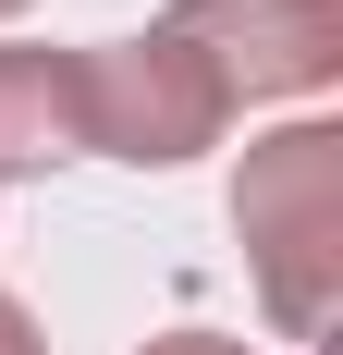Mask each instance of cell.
I'll list each match as a JSON object with an SVG mask.
<instances>
[{
	"label": "cell",
	"instance_id": "obj_4",
	"mask_svg": "<svg viewBox=\"0 0 343 355\" xmlns=\"http://www.w3.org/2000/svg\"><path fill=\"white\" fill-rule=\"evenodd\" d=\"M86 159V98H74V49H0V184Z\"/></svg>",
	"mask_w": 343,
	"mask_h": 355
},
{
	"label": "cell",
	"instance_id": "obj_3",
	"mask_svg": "<svg viewBox=\"0 0 343 355\" xmlns=\"http://www.w3.org/2000/svg\"><path fill=\"white\" fill-rule=\"evenodd\" d=\"M160 25L221 73L233 110H258V98H319V86L343 73V0H172Z\"/></svg>",
	"mask_w": 343,
	"mask_h": 355
},
{
	"label": "cell",
	"instance_id": "obj_5",
	"mask_svg": "<svg viewBox=\"0 0 343 355\" xmlns=\"http://www.w3.org/2000/svg\"><path fill=\"white\" fill-rule=\"evenodd\" d=\"M147 355H258V343H233V331H160Z\"/></svg>",
	"mask_w": 343,
	"mask_h": 355
},
{
	"label": "cell",
	"instance_id": "obj_1",
	"mask_svg": "<svg viewBox=\"0 0 343 355\" xmlns=\"http://www.w3.org/2000/svg\"><path fill=\"white\" fill-rule=\"evenodd\" d=\"M233 233H245V270H258L270 331L319 343L331 331V294H343V123H282V135L245 147Z\"/></svg>",
	"mask_w": 343,
	"mask_h": 355
},
{
	"label": "cell",
	"instance_id": "obj_2",
	"mask_svg": "<svg viewBox=\"0 0 343 355\" xmlns=\"http://www.w3.org/2000/svg\"><path fill=\"white\" fill-rule=\"evenodd\" d=\"M74 98H86V159H135V172H184V159L221 147V123H233L221 73H208L172 25L74 49Z\"/></svg>",
	"mask_w": 343,
	"mask_h": 355
},
{
	"label": "cell",
	"instance_id": "obj_7",
	"mask_svg": "<svg viewBox=\"0 0 343 355\" xmlns=\"http://www.w3.org/2000/svg\"><path fill=\"white\" fill-rule=\"evenodd\" d=\"M0 12H25V0H0Z\"/></svg>",
	"mask_w": 343,
	"mask_h": 355
},
{
	"label": "cell",
	"instance_id": "obj_6",
	"mask_svg": "<svg viewBox=\"0 0 343 355\" xmlns=\"http://www.w3.org/2000/svg\"><path fill=\"white\" fill-rule=\"evenodd\" d=\"M0 355H49V343H37V319L12 306V294H0Z\"/></svg>",
	"mask_w": 343,
	"mask_h": 355
}]
</instances>
